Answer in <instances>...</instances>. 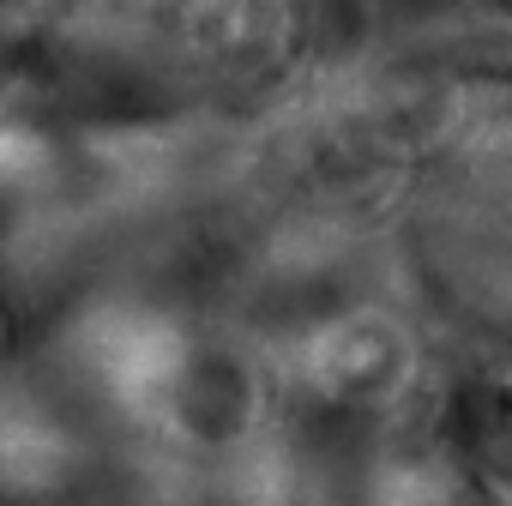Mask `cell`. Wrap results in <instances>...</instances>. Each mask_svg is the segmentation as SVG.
<instances>
[{"mask_svg": "<svg viewBox=\"0 0 512 506\" xmlns=\"http://www.w3.org/2000/svg\"><path fill=\"white\" fill-rule=\"evenodd\" d=\"M85 356L103 380L109 398H121L127 410H169L187 368H193V344L139 308H103L85 326Z\"/></svg>", "mask_w": 512, "mask_h": 506, "instance_id": "cell-1", "label": "cell"}, {"mask_svg": "<svg viewBox=\"0 0 512 506\" xmlns=\"http://www.w3.org/2000/svg\"><path fill=\"white\" fill-rule=\"evenodd\" d=\"M404 374H410V344L386 314L332 320L302 350V380L332 404H380L404 386Z\"/></svg>", "mask_w": 512, "mask_h": 506, "instance_id": "cell-2", "label": "cell"}]
</instances>
